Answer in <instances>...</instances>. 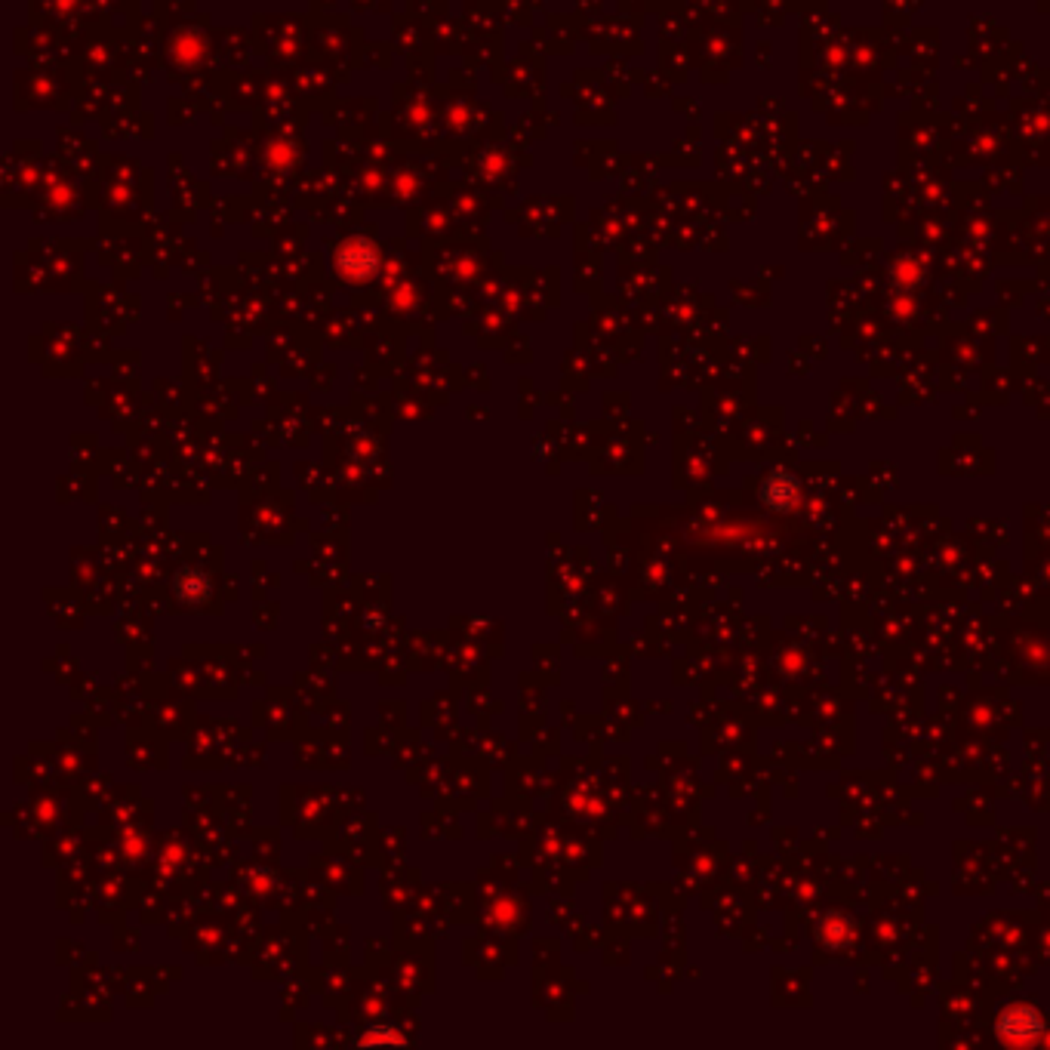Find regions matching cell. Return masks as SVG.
Segmentation results:
<instances>
[{"mask_svg":"<svg viewBox=\"0 0 1050 1050\" xmlns=\"http://www.w3.org/2000/svg\"><path fill=\"white\" fill-rule=\"evenodd\" d=\"M170 592L182 610H201L213 601V582L198 567H182L170 582Z\"/></svg>","mask_w":1050,"mask_h":1050,"instance_id":"obj_1","label":"cell"},{"mask_svg":"<svg viewBox=\"0 0 1050 1050\" xmlns=\"http://www.w3.org/2000/svg\"><path fill=\"white\" fill-rule=\"evenodd\" d=\"M998 1032L1014 1044H1029L1041 1032V1023L1029 1007H1010L998 1023Z\"/></svg>","mask_w":1050,"mask_h":1050,"instance_id":"obj_2","label":"cell"}]
</instances>
